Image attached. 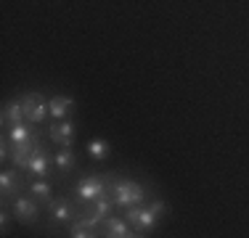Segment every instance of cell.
<instances>
[{"label": "cell", "instance_id": "277c9868", "mask_svg": "<svg viewBox=\"0 0 249 238\" xmlns=\"http://www.w3.org/2000/svg\"><path fill=\"white\" fill-rule=\"evenodd\" d=\"M11 212H14V217L19 220V222H24V225L35 222V220H37V214H40L35 196H16L14 204H11Z\"/></svg>", "mask_w": 249, "mask_h": 238}, {"label": "cell", "instance_id": "7c38bea8", "mask_svg": "<svg viewBox=\"0 0 249 238\" xmlns=\"http://www.w3.org/2000/svg\"><path fill=\"white\" fill-rule=\"evenodd\" d=\"M24 119V103L21 101H11V103H5V111H3V124H16Z\"/></svg>", "mask_w": 249, "mask_h": 238}, {"label": "cell", "instance_id": "3957f363", "mask_svg": "<svg viewBox=\"0 0 249 238\" xmlns=\"http://www.w3.org/2000/svg\"><path fill=\"white\" fill-rule=\"evenodd\" d=\"M21 103H24V122H29V124H43L45 117L51 114L48 101H45L43 93H27L21 98Z\"/></svg>", "mask_w": 249, "mask_h": 238}, {"label": "cell", "instance_id": "52a82bcc", "mask_svg": "<svg viewBox=\"0 0 249 238\" xmlns=\"http://www.w3.org/2000/svg\"><path fill=\"white\" fill-rule=\"evenodd\" d=\"M106 236L109 238H133V236H141L127 220H120V217H109L106 220Z\"/></svg>", "mask_w": 249, "mask_h": 238}, {"label": "cell", "instance_id": "ba28073f", "mask_svg": "<svg viewBox=\"0 0 249 238\" xmlns=\"http://www.w3.org/2000/svg\"><path fill=\"white\" fill-rule=\"evenodd\" d=\"M48 109H51L53 119H67V114H72V109H74V98H69V95H56V98L48 101Z\"/></svg>", "mask_w": 249, "mask_h": 238}, {"label": "cell", "instance_id": "4fadbf2b", "mask_svg": "<svg viewBox=\"0 0 249 238\" xmlns=\"http://www.w3.org/2000/svg\"><path fill=\"white\" fill-rule=\"evenodd\" d=\"M51 220L53 222H67V220H74V212L67 201H51Z\"/></svg>", "mask_w": 249, "mask_h": 238}, {"label": "cell", "instance_id": "9a60e30c", "mask_svg": "<svg viewBox=\"0 0 249 238\" xmlns=\"http://www.w3.org/2000/svg\"><path fill=\"white\" fill-rule=\"evenodd\" d=\"M29 193L35 196V199H40V201H45V204H51V183L48 180H43V177H40V180H35L32 186H29Z\"/></svg>", "mask_w": 249, "mask_h": 238}, {"label": "cell", "instance_id": "2e32d148", "mask_svg": "<svg viewBox=\"0 0 249 238\" xmlns=\"http://www.w3.org/2000/svg\"><path fill=\"white\" fill-rule=\"evenodd\" d=\"M21 186V180L16 177V172H11V170H5L3 175H0V190H3V196H11L16 188Z\"/></svg>", "mask_w": 249, "mask_h": 238}, {"label": "cell", "instance_id": "8fae6325", "mask_svg": "<svg viewBox=\"0 0 249 238\" xmlns=\"http://www.w3.org/2000/svg\"><path fill=\"white\" fill-rule=\"evenodd\" d=\"M8 140L14 143H29L32 140V130H29V122H16L8 127Z\"/></svg>", "mask_w": 249, "mask_h": 238}, {"label": "cell", "instance_id": "6da1fadb", "mask_svg": "<svg viewBox=\"0 0 249 238\" xmlns=\"http://www.w3.org/2000/svg\"><path fill=\"white\" fill-rule=\"evenodd\" d=\"M106 186L111 190L114 204H120V206H138L146 199L143 186L135 180H114V177H106Z\"/></svg>", "mask_w": 249, "mask_h": 238}, {"label": "cell", "instance_id": "ffe728a7", "mask_svg": "<svg viewBox=\"0 0 249 238\" xmlns=\"http://www.w3.org/2000/svg\"><path fill=\"white\" fill-rule=\"evenodd\" d=\"M14 214V212H11ZM11 214L8 212H3L0 214V230H3V233H8V222H11Z\"/></svg>", "mask_w": 249, "mask_h": 238}, {"label": "cell", "instance_id": "e0dca14e", "mask_svg": "<svg viewBox=\"0 0 249 238\" xmlns=\"http://www.w3.org/2000/svg\"><path fill=\"white\" fill-rule=\"evenodd\" d=\"M88 153H90L93 159H106V156L111 153V146H109V140H101V138L90 140V143H88Z\"/></svg>", "mask_w": 249, "mask_h": 238}, {"label": "cell", "instance_id": "9c48e42d", "mask_svg": "<svg viewBox=\"0 0 249 238\" xmlns=\"http://www.w3.org/2000/svg\"><path fill=\"white\" fill-rule=\"evenodd\" d=\"M32 153H35V138L29 143H16V146L11 148V162H14V167H24L27 170Z\"/></svg>", "mask_w": 249, "mask_h": 238}, {"label": "cell", "instance_id": "d6986e66", "mask_svg": "<svg viewBox=\"0 0 249 238\" xmlns=\"http://www.w3.org/2000/svg\"><path fill=\"white\" fill-rule=\"evenodd\" d=\"M111 201H114V199H106V196H101V199H96V209H93V212H96L98 217H106V214L111 212Z\"/></svg>", "mask_w": 249, "mask_h": 238}, {"label": "cell", "instance_id": "5bb4252c", "mask_svg": "<svg viewBox=\"0 0 249 238\" xmlns=\"http://www.w3.org/2000/svg\"><path fill=\"white\" fill-rule=\"evenodd\" d=\"M53 162H56V167H58L61 172H69V170H72L74 162H77V159H74V151H72V146H61V151L56 153V159H53Z\"/></svg>", "mask_w": 249, "mask_h": 238}, {"label": "cell", "instance_id": "ac0fdd59", "mask_svg": "<svg viewBox=\"0 0 249 238\" xmlns=\"http://www.w3.org/2000/svg\"><path fill=\"white\" fill-rule=\"evenodd\" d=\"M69 236H72V238H90V236H96V230H93L90 225H85L82 220H74V225H72V230H69Z\"/></svg>", "mask_w": 249, "mask_h": 238}, {"label": "cell", "instance_id": "30bf717a", "mask_svg": "<svg viewBox=\"0 0 249 238\" xmlns=\"http://www.w3.org/2000/svg\"><path fill=\"white\" fill-rule=\"evenodd\" d=\"M27 172H29V175H35V177H45V175H48V153L40 151V146L35 148L32 159H29V164H27Z\"/></svg>", "mask_w": 249, "mask_h": 238}, {"label": "cell", "instance_id": "5b68a950", "mask_svg": "<svg viewBox=\"0 0 249 238\" xmlns=\"http://www.w3.org/2000/svg\"><path fill=\"white\" fill-rule=\"evenodd\" d=\"M104 193H106V177H98V175L85 177V180H80V186H77V196H80L82 201H96Z\"/></svg>", "mask_w": 249, "mask_h": 238}, {"label": "cell", "instance_id": "7a4b0ae2", "mask_svg": "<svg viewBox=\"0 0 249 238\" xmlns=\"http://www.w3.org/2000/svg\"><path fill=\"white\" fill-rule=\"evenodd\" d=\"M164 212H167V204H164V201H154L151 206H127L124 220L143 236V230H151L154 222H157V217Z\"/></svg>", "mask_w": 249, "mask_h": 238}, {"label": "cell", "instance_id": "8992f818", "mask_svg": "<svg viewBox=\"0 0 249 238\" xmlns=\"http://www.w3.org/2000/svg\"><path fill=\"white\" fill-rule=\"evenodd\" d=\"M51 140L58 143V146H72L74 143V122L72 119H56L48 130Z\"/></svg>", "mask_w": 249, "mask_h": 238}]
</instances>
